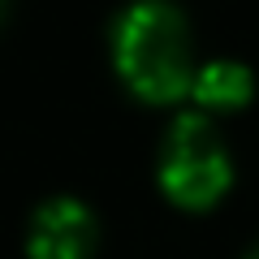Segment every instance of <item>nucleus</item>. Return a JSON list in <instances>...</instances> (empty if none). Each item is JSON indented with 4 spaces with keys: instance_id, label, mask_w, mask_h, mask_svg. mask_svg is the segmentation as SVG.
Wrapping results in <instances>:
<instances>
[{
    "instance_id": "nucleus-4",
    "label": "nucleus",
    "mask_w": 259,
    "mask_h": 259,
    "mask_svg": "<svg viewBox=\"0 0 259 259\" xmlns=\"http://www.w3.org/2000/svg\"><path fill=\"white\" fill-rule=\"evenodd\" d=\"M194 100L203 108H242L250 100V74L233 61H212L194 74Z\"/></svg>"
},
{
    "instance_id": "nucleus-3",
    "label": "nucleus",
    "mask_w": 259,
    "mask_h": 259,
    "mask_svg": "<svg viewBox=\"0 0 259 259\" xmlns=\"http://www.w3.org/2000/svg\"><path fill=\"white\" fill-rule=\"evenodd\" d=\"M30 259H91L95 221L78 199H52L35 212L26 233Z\"/></svg>"
},
{
    "instance_id": "nucleus-5",
    "label": "nucleus",
    "mask_w": 259,
    "mask_h": 259,
    "mask_svg": "<svg viewBox=\"0 0 259 259\" xmlns=\"http://www.w3.org/2000/svg\"><path fill=\"white\" fill-rule=\"evenodd\" d=\"M5 5H9V0H0V18H5Z\"/></svg>"
},
{
    "instance_id": "nucleus-1",
    "label": "nucleus",
    "mask_w": 259,
    "mask_h": 259,
    "mask_svg": "<svg viewBox=\"0 0 259 259\" xmlns=\"http://www.w3.org/2000/svg\"><path fill=\"white\" fill-rule=\"evenodd\" d=\"M117 74L134 95L168 104L194 91L190 69V30L168 0H139L117 18L112 35Z\"/></svg>"
},
{
    "instance_id": "nucleus-2",
    "label": "nucleus",
    "mask_w": 259,
    "mask_h": 259,
    "mask_svg": "<svg viewBox=\"0 0 259 259\" xmlns=\"http://www.w3.org/2000/svg\"><path fill=\"white\" fill-rule=\"evenodd\" d=\"M160 186L182 207H212L229 186V156L203 117H177L160 151Z\"/></svg>"
},
{
    "instance_id": "nucleus-6",
    "label": "nucleus",
    "mask_w": 259,
    "mask_h": 259,
    "mask_svg": "<svg viewBox=\"0 0 259 259\" xmlns=\"http://www.w3.org/2000/svg\"><path fill=\"white\" fill-rule=\"evenodd\" d=\"M250 259H259V250H255V255H250Z\"/></svg>"
}]
</instances>
